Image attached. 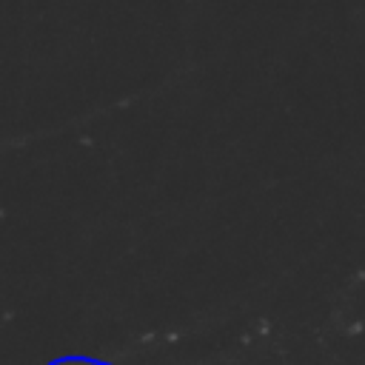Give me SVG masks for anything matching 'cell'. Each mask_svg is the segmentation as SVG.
I'll use <instances>...</instances> for the list:
<instances>
[{
    "mask_svg": "<svg viewBox=\"0 0 365 365\" xmlns=\"http://www.w3.org/2000/svg\"><path fill=\"white\" fill-rule=\"evenodd\" d=\"M48 365H108V362H97V359H86V356H66V359H54Z\"/></svg>",
    "mask_w": 365,
    "mask_h": 365,
    "instance_id": "1",
    "label": "cell"
}]
</instances>
